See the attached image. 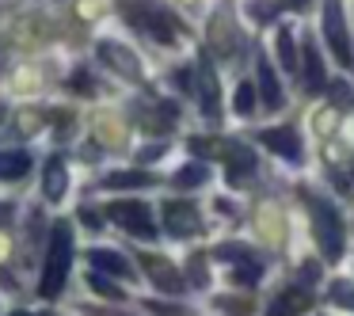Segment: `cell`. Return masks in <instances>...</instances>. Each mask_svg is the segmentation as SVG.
<instances>
[{
    "label": "cell",
    "mask_w": 354,
    "mask_h": 316,
    "mask_svg": "<svg viewBox=\"0 0 354 316\" xmlns=\"http://www.w3.org/2000/svg\"><path fill=\"white\" fill-rule=\"evenodd\" d=\"M73 270V225L69 221H54L50 225V244L42 255V275H39V293L46 301L62 297L65 282Z\"/></svg>",
    "instance_id": "obj_1"
},
{
    "label": "cell",
    "mask_w": 354,
    "mask_h": 316,
    "mask_svg": "<svg viewBox=\"0 0 354 316\" xmlns=\"http://www.w3.org/2000/svg\"><path fill=\"white\" fill-rule=\"evenodd\" d=\"M305 210H308L313 236H316V244H320L324 259L335 263L339 255H343V217H339V210L316 191H305Z\"/></svg>",
    "instance_id": "obj_2"
},
{
    "label": "cell",
    "mask_w": 354,
    "mask_h": 316,
    "mask_svg": "<svg viewBox=\"0 0 354 316\" xmlns=\"http://www.w3.org/2000/svg\"><path fill=\"white\" fill-rule=\"evenodd\" d=\"M324 16H320V31H324V46L331 50L339 65H354V35L346 24V8L343 0H324Z\"/></svg>",
    "instance_id": "obj_3"
},
{
    "label": "cell",
    "mask_w": 354,
    "mask_h": 316,
    "mask_svg": "<svg viewBox=\"0 0 354 316\" xmlns=\"http://www.w3.org/2000/svg\"><path fill=\"white\" fill-rule=\"evenodd\" d=\"M107 217L118 225L122 232H130V236H138V240H156L160 236V229H156V221H153V210L145 206V202H138V198H130V202H111L107 206Z\"/></svg>",
    "instance_id": "obj_4"
},
{
    "label": "cell",
    "mask_w": 354,
    "mask_h": 316,
    "mask_svg": "<svg viewBox=\"0 0 354 316\" xmlns=\"http://www.w3.org/2000/svg\"><path fill=\"white\" fill-rule=\"evenodd\" d=\"M255 92L263 95V111H282L286 107L282 80H278L274 65L267 62V54H255Z\"/></svg>",
    "instance_id": "obj_5"
},
{
    "label": "cell",
    "mask_w": 354,
    "mask_h": 316,
    "mask_svg": "<svg viewBox=\"0 0 354 316\" xmlns=\"http://www.w3.org/2000/svg\"><path fill=\"white\" fill-rule=\"evenodd\" d=\"M259 141L274 156H282V160H290V164L305 160V141L297 138V130H293V126H270V130L259 133Z\"/></svg>",
    "instance_id": "obj_6"
},
{
    "label": "cell",
    "mask_w": 354,
    "mask_h": 316,
    "mask_svg": "<svg viewBox=\"0 0 354 316\" xmlns=\"http://www.w3.org/2000/svg\"><path fill=\"white\" fill-rule=\"evenodd\" d=\"M160 217H164V229H168L171 236H194V232H202V217H198V210H194L187 198L164 202Z\"/></svg>",
    "instance_id": "obj_7"
},
{
    "label": "cell",
    "mask_w": 354,
    "mask_h": 316,
    "mask_svg": "<svg viewBox=\"0 0 354 316\" xmlns=\"http://www.w3.org/2000/svg\"><path fill=\"white\" fill-rule=\"evenodd\" d=\"M100 62L111 65V69L126 80H141V62L130 54V46H122V42H100Z\"/></svg>",
    "instance_id": "obj_8"
},
{
    "label": "cell",
    "mask_w": 354,
    "mask_h": 316,
    "mask_svg": "<svg viewBox=\"0 0 354 316\" xmlns=\"http://www.w3.org/2000/svg\"><path fill=\"white\" fill-rule=\"evenodd\" d=\"M141 267L153 278V286H160L164 293H183V278H179V270L164 255H141Z\"/></svg>",
    "instance_id": "obj_9"
},
{
    "label": "cell",
    "mask_w": 354,
    "mask_h": 316,
    "mask_svg": "<svg viewBox=\"0 0 354 316\" xmlns=\"http://www.w3.org/2000/svg\"><path fill=\"white\" fill-rule=\"evenodd\" d=\"M301 69H305V92H320L328 88V69H324V54L313 39H305V50H301Z\"/></svg>",
    "instance_id": "obj_10"
},
{
    "label": "cell",
    "mask_w": 354,
    "mask_h": 316,
    "mask_svg": "<svg viewBox=\"0 0 354 316\" xmlns=\"http://www.w3.org/2000/svg\"><path fill=\"white\" fill-rule=\"evenodd\" d=\"M84 259L92 263V270H107V275H118V278H133L130 259H126L122 252H115V248H92Z\"/></svg>",
    "instance_id": "obj_11"
},
{
    "label": "cell",
    "mask_w": 354,
    "mask_h": 316,
    "mask_svg": "<svg viewBox=\"0 0 354 316\" xmlns=\"http://www.w3.org/2000/svg\"><path fill=\"white\" fill-rule=\"evenodd\" d=\"M31 153L24 149H0V183H16V179H27L31 171Z\"/></svg>",
    "instance_id": "obj_12"
},
{
    "label": "cell",
    "mask_w": 354,
    "mask_h": 316,
    "mask_svg": "<svg viewBox=\"0 0 354 316\" xmlns=\"http://www.w3.org/2000/svg\"><path fill=\"white\" fill-rule=\"evenodd\" d=\"M65 191H69V171H65V160H62V156H50L46 171H42V194H46L50 202H62Z\"/></svg>",
    "instance_id": "obj_13"
},
{
    "label": "cell",
    "mask_w": 354,
    "mask_h": 316,
    "mask_svg": "<svg viewBox=\"0 0 354 316\" xmlns=\"http://www.w3.org/2000/svg\"><path fill=\"white\" fill-rule=\"evenodd\" d=\"M274 54H278V62H282L286 73H297L301 69V57H297V46H293V27L290 24H282L274 31Z\"/></svg>",
    "instance_id": "obj_14"
},
{
    "label": "cell",
    "mask_w": 354,
    "mask_h": 316,
    "mask_svg": "<svg viewBox=\"0 0 354 316\" xmlns=\"http://www.w3.org/2000/svg\"><path fill=\"white\" fill-rule=\"evenodd\" d=\"M198 88H202V115L217 118V115H221V103H217V77H214V69H209V62H202Z\"/></svg>",
    "instance_id": "obj_15"
},
{
    "label": "cell",
    "mask_w": 354,
    "mask_h": 316,
    "mask_svg": "<svg viewBox=\"0 0 354 316\" xmlns=\"http://www.w3.org/2000/svg\"><path fill=\"white\" fill-rule=\"evenodd\" d=\"M156 176H149V171H111V176H103V187L107 191H133V187H153Z\"/></svg>",
    "instance_id": "obj_16"
},
{
    "label": "cell",
    "mask_w": 354,
    "mask_h": 316,
    "mask_svg": "<svg viewBox=\"0 0 354 316\" xmlns=\"http://www.w3.org/2000/svg\"><path fill=\"white\" fill-rule=\"evenodd\" d=\"M308 301H313V293H308V290H290L286 297H278L274 305H270L267 316H297L301 308H308Z\"/></svg>",
    "instance_id": "obj_17"
},
{
    "label": "cell",
    "mask_w": 354,
    "mask_h": 316,
    "mask_svg": "<svg viewBox=\"0 0 354 316\" xmlns=\"http://www.w3.org/2000/svg\"><path fill=\"white\" fill-rule=\"evenodd\" d=\"M214 255H217V259H225V263H248V267L259 263V255H255L248 244H217Z\"/></svg>",
    "instance_id": "obj_18"
},
{
    "label": "cell",
    "mask_w": 354,
    "mask_h": 316,
    "mask_svg": "<svg viewBox=\"0 0 354 316\" xmlns=\"http://www.w3.org/2000/svg\"><path fill=\"white\" fill-rule=\"evenodd\" d=\"M206 179H209V168H206V164H198V160L183 164V168L176 171V187H202Z\"/></svg>",
    "instance_id": "obj_19"
},
{
    "label": "cell",
    "mask_w": 354,
    "mask_h": 316,
    "mask_svg": "<svg viewBox=\"0 0 354 316\" xmlns=\"http://www.w3.org/2000/svg\"><path fill=\"white\" fill-rule=\"evenodd\" d=\"M255 100H259V92H255V84L252 80H240V88H236V95H232V107H236V115H252L255 111Z\"/></svg>",
    "instance_id": "obj_20"
},
{
    "label": "cell",
    "mask_w": 354,
    "mask_h": 316,
    "mask_svg": "<svg viewBox=\"0 0 354 316\" xmlns=\"http://www.w3.org/2000/svg\"><path fill=\"white\" fill-rule=\"evenodd\" d=\"M328 95H331V103H335L339 111H346L354 103V92H351V84H343V80H331L328 84Z\"/></svg>",
    "instance_id": "obj_21"
},
{
    "label": "cell",
    "mask_w": 354,
    "mask_h": 316,
    "mask_svg": "<svg viewBox=\"0 0 354 316\" xmlns=\"http://www.w3.org/2000/svg\"><path fill=\"white\" fill-rule=\"evenodd\" d=\"M92 290L100 293V297H111V301H118V297H122V290H115V286H111L107 278H100V275H92Z\"/></svg>",
    "instance_id": "obj_22"
},
{
    "label": "cell",
    "mask_w": 354,
    "mask_h": 316,
    "mask_svg": "<svg viewBox=\"0 0 354 316\" xmlns=\"http://www.w3.org/2000/svg\"><path fill=\"white\" fill-rule=\"evenodd\" d=\"M331 301H335V305H343V308H354V286H335Z\"/></svg>",
    "instance_id": "obj_23"
},
{
    "label": "cell",
    "mask_w": 354,
    "mask_h": 316,
    "mask_svg": "<svg viewBox=\"0 0 354 316\" xmlns=\"http://www.w3.org/2000/svg\"><path fill=\"white\" fill-rule=\"evenodd\" d=\"M149 313H153V316H187V308H179V305H160V301H149Z\"/></svg>",
    "instance_id": "obj_24"
},
{
    "label": "cell",
    "mask_w": 354,
    "mask_h": 316,
    "mask_svg": "<svg viewBox=\"0 0 354 316\" xmlns=\"http://www.w3.org/2000/svg\"><path fill=\"white\" fill-rule=\"evenodd\" d=\"M8 217H12V206H0V229L8 225Z\"/></svg>",
    "instance_id": "obj_25"
},
{
    "label": "cell",
    "mask_w": 354,
    "mask_h": 316,
    "mask_svg": "<svg viewBox=\"0 0 354 316\" xmlns=\"http://www.w3.org/2000/svg\"><path fill=\"white\" fill-rule=\"evenodd\" d=\"M12 316H46V313H12Z\"/></svg>",
    "instance_id": "obj_26"
},
{
    "label": "cell",
    "mask_w": 354,
    "mask_h": 316,
    "mask_svg": "<svg viewBox=\"0 0 354 316\" xmlns=\"http://www.w3.org/2000/svg\"><path fill=\"white\" fill-rule=\"evenodd\" d=\"M0 118H4V103H0Z\"/></svg>",
    "instance_id": "obj_27"
}]
</instances>
